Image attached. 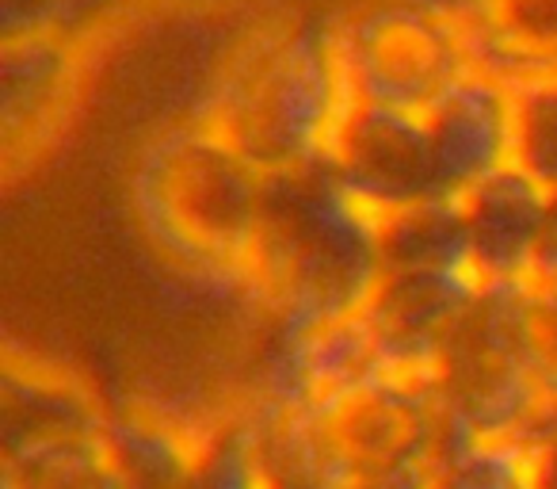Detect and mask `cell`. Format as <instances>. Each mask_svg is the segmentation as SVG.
Here are the masks:
<instances>
[{"mask_svg":"<svg viewBox=\"0 0 557 489\" xmlns=\"http://www.w3.org/2000/svg\"><path fill=\"white\" fill-rule=\"evenodd\" d=\"M77 88V50L70 35L4 42V142L32 149ZM16 149V154H20Z\"/></svg>","mask_w":557,"mask_h":489,"instance_id":"4fadbf2b","label":"cell"},{"mask_svg":"<svg viewBox=\"0 0 557 489\" xmlns=\"http://www.w3.org/2000/svg\"><path fill=\"white\" fill-rule=\"evenodd\" d=\"M386 371L389 367L382 364L363 310L348 318L268 321V349L252 398L306 409L348 394Z\"/></svg>","mask_w":557,"mask_h":489,"instance_id":"ba28073f","label":"cell"},{"mask_svg":"<svg viewBox=\"0 0 557 489\" xmlns=\"http://www.w3.org/2000/svg\"><path fill=\"white\" fill-rule=\"evenodd\" d=\"M81 0H4V42L70 35Z\"/></svg>","mask_w":557,"mask_h":489,"instance_id":"44dd1931","label":"cell"},{"mask_svg":"<svg viewBox=\"0 0 557 489\" xmlns=\"http://www.w3.org/2000/svg\"><path fill=\"white\" fill-rule=\"evenodd\" d=\"M4 443L32 440V436L65 432V428L108 425L111 409H103L77 379L42 364H4Z\"/></svg>","mask_w":557,"mask_h":489,"instance_id":"9a60e30c","label":"cell"},{"mask_svg":"<svg viewBox=\"0 0 557 489\" xmlns=\"http://www.w3.org/2000/svg\"><path fill=\"white\" fill-rule=\"evenodd\" d=\"M435 489H539L531 436H466L450 440Z\"/></svg>","mask_w":557,"mask_h":489,"instance_id":"e0dca14e","label":"cell"},{"mask_svg":"<svg viewBox=\"0 0 557 489\" xmlns=\"http://www.w3.org/2000/svg\"><path fill=\"white\" fill-rule=\"evenodd\" d=\"M382 272V218L367 210L325 161L268 180L245 280V295L263 318H348L367 306Z\"/></svg>","mask_w":557,"mask_h":489,"instance_id":"277c9868","label":"cell"},{"mask_svg":"<svg viewBox=\"0 0 557 489\" xmlns=\"http://www.w3.org/2000/svg\"><path fill=\"white\" fill-rule=\"evenodd\" d=\"M240 425L268 489H435L455 440L432 379L401 371L306 409L248 398Z\"/></svg>","mask_w":557,"mask_h":489,"instance_id":"6da1fadb","label":"cell"},{"mask_svg":"<svg viewBox=\"0 0 557 489\" xmlns=\"http://www.w3.org/2000/svg\"><path fill=\"white\" fill-rule=\"evenodd\" d=\"M348 108L333 24L263 20L225 54L199 115L268 176H283L325 161Z\"/></svg>","mask_w":557,"mask_h":489,"instance_id":"7a4b0ae2","label":"cell"},{"mask_svg":"<svg viewBox=\"0 0 557 489\" xmlns=\"http://www.w3.org/2000/svg\"><path fill=\"white\" fill-rule=\"evenodd\" d=\"M519 164L557 187V77L519 88Z\"/></svg>","mask_w":557,"mask_h":489,"instance_id":"ac0fdd59","label":"cell"},{"mask_svg":"<svg viewBox=\"0 0 557 489\" xmlns=\"http://www.w3.org/2000/svg\"><path fill=\"white\" fill-rule=\"evenodd\" d=\"M424 119L447 195H466L519 164V88L496 73L473 70Z\"/></svg>","mask_w":557,"mask_h":489,"instance_id":"30bf717a","label":"cell"},{"mask_svg":"<svg viewBox=\"0 0 557 489\" xmlns=\"http://www.w3.org/2000/svg\"><path fill=\"white\" fill-rule=\"evenodd\" d=\"M450 436H531L549 405L523 344V283H485L432 371Z\"/></svg>","mask_w":557,"mask_h":489,"instance_id":"8992f818","label":"cell"},{"mask_svg":"<svg viewBox=\"0 0 557 489\" xmlns=\"http://www.w3.org/2000/svg\"><path fill=\"white\" fill-rule=\"evenodd\" d=\"M523 344L542 398L557 409V283H523Z\"/></svg>","mask_w":557,"mask_h":489,"instance_id":"d6986e66","label":"cell"},{"mask_svg":"<svg viewBox=\"0 0 557 489\" xmlns=\"http://www.w3.org/2000/svg\"><path fill=\"white\" fill-rule=\"evenodd\" d=\"M184 489H268L263 486V474L256 466L252 443L240 425V409L233 413V420L222 432L210 440L202 463L195 466L191 481Z\"/></svg>","mask_w":557,"mask_h":489,"instance_id":"ffe728a7","label":"cell"},{"mask_svg":"<svg viewBox=\"0 0 557 489\" xmlns=\"http://www.w3.org/2000/svg\"><path fill=\"white\" fill-rule=\"evenodd\" d=\"M549 192L554 187L527 164H511L462 195L470 260L481 283L534 280L549 222Z\"/></svg>","mask_w":557,"mask_h":489,"instance_id":"8fae6325","label":"cell"},{"mask_svg":"<svg viewBox=\"0 0 557 489\" xmlns=\"http://www.w3.org/2000/svg\"><path fill=\"white\" fill-rule=\"evenodd\" d=\"M382 260L386 268H466L473 272L462 195H440V199L382 218Z\"/></svg>","mask_w":557,"mask_h":489,"instance_id":"2e32d148","label":"cell"},{"mask_svg":"<svg viewBox=\"0 0 557 489\" xmlns=\"http://www.w3.org/2000/svg\"><path fill=\"white\" fill-rule=\"evenodd\" d=\"M325 164L379 218L447 195L432 131L417 111L351 103Z\"/></svg>","mask_w":557,"mask_h":489,"instance_id":"52a82bcc","label":"cell"},{"mask_svg":"<svg viewBox=\"0 0 557 489\" xmlns=\"http://www.w3.org/2000/svg\"><path fill=\"white\" fill-rule=\"evenodd\" d=\"M531 283H557V187L549 192V222H546V237H542L539 268H534Z\"/></svg>","mask_w":557,"mask_h":489,"instance_id":"603a6c76","label":"cell"},{"mask_svg":"<svg viewBox=\"0 0 557 489\" xmlns=\"http://www.w3.org/2000/svg\"><path fill=\"white\" fill-rule=\"evenodd\" d=\"M351 103L428 115L481 70L462 16L443 0H367L333 24Z\"/></svg>","mask_w":557,"mask_h":489,"instance_id":"5b68a950","label":"cell"},{"mask_svg":"<svg viewBox=\"0 0 557 489\" xmlns=\"http://www.w3.org/2000/svg\"><path fill=\"white\" fill-rule=\"evenodd\" d=\"M268 180L195 111L146 142L131 199L141 233L172 268L245 295Z\"/></svg>","mask_w":557,"mask_h":489,"instance_id":"3957f363","label":"cell"},{"mask_svg":"<svg viewBox=\"0 0 557 489\" xmlns=\"http://www.w3.org/2000/svg\"><path fill=\"white\" fill-rule=\"evenodd\" d=\"M462 16L481 70L508 85L557 77V0H450Z\"/></svg>","mask_w":557,"mask_h":489,"instance_id":"7c38bea8","label":"cell"},{"mask_svg":"<svg viewBox=\"0 0 557 489\" xmlns=\"http://www.w3.org/2000/svg\"><path fill=\"white\" fill-rule=\"evenodd\" d=\"M531 440H534V474H539V489H557V409L546 413V420L534 428Z\"/></svg>","mask_w":557,"mask_h":489,"instance_id":"7402d4cb","label":"cell"},{"mask_svg":"<svg viewBox=\"0 0 557 489\" xmlns=\"http://www.w3.org/2000/svg\"><path fill=\"white\" fill-rule=\"evenodd\" d=\"M485 283L466 268H386L363 306L382 364L432 379L443 349Z\"/></svg>","mask_w":557,"mask_h":489,"instance_id":"9c48e42d","label":"cell"},{"mask_svg":"<svg viewBox=\"0 0 557 489\" xmlns=\"http://www.w3.org/2000/svg\"><path fill=\"white\" fill-rule=\"evenodd\" d=\"M0 489H131L111 443V420L4 443Z\"/></svg>","mask_w":557,"mask_h":489,"instance_id":"5bb4252c","label":"cell"}]
</instances>
